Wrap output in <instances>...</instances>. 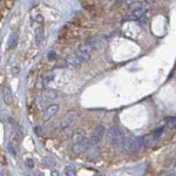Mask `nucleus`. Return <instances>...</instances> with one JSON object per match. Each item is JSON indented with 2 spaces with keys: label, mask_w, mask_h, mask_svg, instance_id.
Listing matches in <instances>:
<instances>
[{
  "label": "nucleus",
  "mask_w": 176,
  "mask_h": 176,
  "mask_svg": "<svg viewBox=\"0 0 176 176\" xmlns=\"http://www.w3.org/2000/svg\"><path fill=\"white\" fill-rule=\"evenodd\" d=\"M124 137L126 136H124L123 132L116 126L109 128L108 132H107V140L114 146H122L123 141H124Z\"/></svg>",
  "instance_id": "f257e3e1"
},
{
  "label": "nucleus",
  "mask_w": 176,
  "mask_h": 176,
  "mask_svg": "<svg viewBox=\"0 0 176 176\" xmlns=\"http://www.w3.org/2000/svg\"><path fill=\"white\" fill-rule=\"evenodd\" d=\"M144 142H143V137H134L128 136L124 137L123 141V148L128 152H137L143 147Z\"/></svg>",
  "instance_id": "f03ea898"
},
{
  "label": "nucleus",
  "mask_w": 176,
  "mask_h": 176,
  "mask_svg": "<svg viewBox=\"0 0 176 176\" xmlns=\"http://www.w3.org/2000/svg\"><path fill=\"white\" fill-rule=\"evenodd\" d=\"M105 133H106V128H105L103 126H98V127L94 129V132H93V134H92V136H91L89 146H98L99 143H100V141L102 140Z\"/></svg>",
  "instance_id": "7ed1b4c3"
},
{
  "label": "nucleus",
  "mask_w": 176,
  "mask_h": 176,
  "mask_svg": "<svg viewBox=\"0 0 176 176\" xmlns=\"http://www.w3.org/2000/svg\"><path fill=\"white\" fill-rule=\"evenodd\" d=\"M78 117V113L75 110H69L65 114V116L61 119V122H60V128L65 129V128H68Z\"/></svg>",
  "instance_id": "20e7f679"
},
{
  "label": "nucleus",
  "mask_w": 176,
  "mask_h": 176,
  "mask_svg": "<svg viewBox=\"0 0 176 176\" xmlns=\"http://www.w3.org/2000/svg\"><path fill=\"white\" fill-rule=\"evenodd\" d=\"M92 47H89L88 45H81L80 47H79L78 49H77V52H75V55L79 57V58L81 59L82 61H88L89 59H91V53H92Z\"/></svg>",
  "instance_id": "39448f33"
},
{
  "label": "nucleus",
  "mask_w": 176,
  "mask_h": 176,
  "mask_svg": "<svg viewBox=\"0 0 176 176\" xmlns=\"http://www.w3.org/2000/svg\"><path fill=\"white\" fill-rule=\"evenodd\" d=\"M163 134V128H158L156 130H154L153 133H150L149 135H147L146 137H143V142L148 143V144H153L158 141L160 136Z\"/></svg>",
  "instance_id": "423d86ee"
},
{
  "label": "nucleus",
  "mask_w": 176,
  "mask_h": 176,
  "mask_svg": "<svg viewBox=\"0 0 176 176\" xmlns=\"http://www.w3.org/2000/svg\"><path fill=\"white\" fill-rule=\"evenodd\" d=\"M59 109H60V106H59V105H49V106L43 110V113H42V119H43L45 121L49 120L51 117H53L58 113Z\"/></svg>",
  "instance_id": "0eeeda50"
},
{
  "label": "nucleus",
  "mask_w": 176,
  "mask_h": 176,
  "mask_svg": "<svg viewBox=\"0 0 176 176\" xmlns=\"http://www.w3.org/2000/svg\"><path fill=\"white\" fill-rule=\"evenodd\" d=\"M58 96V94H57V92L55 91H53V89H47V91H45L42 94H41V98H42V103L40 105L39 107H42L45 103H48V102H52L53 100H55Z\"/></svg>",
  "instance_id": "6e6552de"
},
{
  "label": "nucleus",
  "mask_w": 176,
  "mask_h": 176,
  "mask_svg": "<svg viewBox=\"0 0 176 176\" xmlns=\"http://www.w3.org/2000/svg\"><path fill=\"white\" fill-rule=\"evenodd\" d=\"M88 147H89V140L83 138L82 141L77 142V143L73 144V152H74L75 154H81V153L86 152V150L88 149Z\"/></svg>",
  "instance_id": "1a4fd4ad"
},
{
  "label": "nucleus",
  "mask_w": 176,
  "mask_h": 176,
  "mask_svg": "<svg viewBox=\"0 0 176 176\" xmlns=\"http://www.w3.org/2000/svg\"><path fill=\"white\" fill-rule=\"evenodd\" d=\"M83 138H86V132H85V129L79 128L77 130H74V133H73V135H72V141H73L74 143L82 141Z\"/></svg>",
  "instance_id": "9d476101"
},
{
  "label": "nucleus",
  "mask_w": 176,
  "mask_h": 176,
  "mask_svg": "<svg viewBox=\"0 0 176 176\" xmlns=\"http://www.w3.org/2000/svg\"><path fill=\"white\" fill-rule=\"evenodd\" d=\"M66 61H67V63L69 65V66H73V67H80L81 65H82V60L79 58V57H77L75 54L74 55H69L68 58L66 59Z\"/></svg>",
  "instance_id": "9b49d317"
},
{
  "label": "nucleus",
  "mask_w": 176,
  "mask_h": 176,
  "mask_svg": "<svg viewBox=\"0 0 176 176\" xmlns=\"http://www.w3.org/2000/svg\"><path fill=\"white\" fill-rule=\"evenodd\" d=\"M2 99H4L6 105H11L12 103V91H11L10 87H4V89H2Z\"/></svg>",
  "instance_id": "f8f14e48"
},
{
  "label": "nucleus",
  "mask_w": 176,
  "mask_h": 176,
  "mask_svg": "<svg viewBox=\"0 0 176 176\" xmlns=\"http://www.w3.org/2000/svg\"><path fill=\"white\" fill-rule=\"evenodd\" d=\"M144 7H146V5L143 2H141V1H134V2H132L129 5V10L132 12H134L136 10H140V8H144Z\"/></svg>",
  "instance_id": "ddd939ff"
},
{
  "label": "nucleus",
  "mask_w": 176,
  "mask_h": 176,
  "mask_svg": "<svg viewBox=\"0 0 176 176\" xmlns=\"http://www.w3.org/2000/svg\"><path fill=\"white\" fill-rule=\"evenodd\" d=\"M17 45H18V37H17V34H13L12 37H11V39L8 41V48H15L17 47Z\"/></svg>",
  "instance_id": "4468645a"
},
{
  "label": "nucleus",
  "mask_w": 176,
  "mask_h": 176,
  "mask_svg": "<svg viewBox=\"0 0 176 176\" xmlns=\"http://www.w3.org/2000/svg\"><path fill=\"white\" fill-rule=\"evenodd\" d=\"M65 174L66 176H77V170L73 166H67L65 168Z\"/></svg>",
  "instance_id": "2eb2a0df"
},
{
  "label": "nucleus",
  "mask_w": 176,
  "mask_h": 176,
  "mask_svg": "<svg viewBox=\"0 0 176 176\" xmlns=\"http://www.w3.org/2000/svg\"><path fill=\"white\" fill-rule=\"evenodd\" d=\"M54 79V75L52 74V73H49V74H46V75H43V77H41V80H42V82H43V85L45 86H47L52 80Z\"/></svg>",
  "instance_id": "dca6fc26"
},
{
  "label": "nucleus",
  "mask_w": 176,
  "mask_h": 176,
  "mask_svg": "<svg viewBox=\"0 0 176 176\" xmlns=\"http://www.w3.org/2000/svg\"><path fill=\"white\" fill-rule=\"evenodd\" d=\"M43 41V31H38L37 32V35H35V45L39 46L40 43Z\"/></svg>",
  "instance_id": "f3484780"
},
{
  "label": "nucleus",
  "mask_w": 176,
  "mask_h": 176,
  "mask_svg": "<svg viewBox=\"0 0 176 176\" xmlns=\"http://www.w3.org/2000/svg\"><path fill=\"white\" fill-rule=\"evenodd\" d=\"M100 155V148H93L91 150H88V156L92 158H96V156Z\"/></svg>",
  "instance_id": "a211bd4d"
},
{
  "label": "nucleus",
  "mask_w": 176,
  "mask_h": 176,
  "mask_svg": "<svg viewBox=\"0 0 176 176\" xmlns=\"http://www.w3.org/2000/svg\"><path fill=\"white\" fill-rule=\"evenodd\" d=\"M43 163H45L47 167H53V166L55 164V161H54L52 157H46V158L43 160Z\"/></svg>",
  "instance_id": "6ab92c4d"
},
{
  "label": "nucleus",
  "mask_w": 176,
  "mask_h": 176,
  "mask_svg": "<svg viewBox=\"0 0 176 176\" xmlns=\"http://www.w3.org/2000/svg\"><path fill=\"white\" fill-rule=\"evenodd\" d=\"M168 126L170 127V128H175V122H176V119L175 116H173V117H169L168 119Z\"/></svg>",
  "instance_id": "aec40b11"
},
{
  "label": "nucleus",
  "mask_w": 176,
  "mask_h": 176,
  "mask_svg": "<svg viewBox=\"0 0 176 176\" xmlns=\"http://www.w3.org/2000/svg\"><path fill=\"white\" fill-rule=\"evenodd\" d=\"M47 58H48V60L53 61V60H55V58H57V53H55L54 51H51V52L47 54Z\"/></svg>",
  "instance_id": "412c9836"
},
{
  "label": "nucleus",
  "mask_w": 176,
  "mask_h": 176,
  "mask_svg": "<svg viewBox=\"0 0 176 176\" xmlns=\"http://www.w3.org/2000/svg\"><path fill=\"white\" fill-rule=\"evenodd\" d=\"M26 164H27L28 168H33V167H34V161H33L32 158H27V160H26Z\"/></svg>",
  "instance_id": "4be33fe9"
},
{
  "label": "nucleus",
  "mask_w": 176,
  "mask_h": 176,
  "mask_svg": "<svg viewBox=\"0 0 176 176\" xmlns=\"http://www.w3.org/2000/svg\"><path fill=\"white\" fill-rule=\"evenodd\" d=\"M37 87H38L39 89H43V88L46 87V86L43 85V82H42V80H41V78H40L39 80H38V85H37Z\"/></svg>",
  "instance_id": "5701e85b"
},
{
  "label": "nucleus",
  "mask_w": 176,
  "mask_h": 176,
  "mask_svg": "<svg viewBox=\"0 0 176 176\" xmlns=\"http://www.w3.org/2000/svg\"><path fill=\"white\" fill-rule=\"evenodd\" d=\"M17 132H18V135H19V136H22V128L20 127L19 124L17 126Z\"/></svg>",
  "instance_id": "b1692460"
},
{
  "label": "nucleus",
  "mask_w": 176,
  "mask_h": 176,
  "mask_svg": "<svg viewBox=\"0 0 176 176\" xmlns=\"http://www.w3.org/2000/svg\"><path fill=\"white\" fill-rule=\"evenodd\" d=\"M51 176H61V174L59 173L58 170H52L51 172Z\"/></svg>",
  "instance_id": "393cba45"
},
{
  "label": "nucleus",
  "mask_w": 176,
  "mask_h": 176,
  "mask_svg": "<svg viewBox=\"0 0 176 176\" xmlns=\"http://www.w3.org/2000/svg\"><path fill=\"white\" fill-rule=\"evenodd\" d=\"M41 132H42V128L41 127H35V133L37 134H40Z\"/></svg>",
  "instance_id": "a878e982"
},
{
  "label": "nucleus",
  "mask_w": 176,
  "mask_h": 176,
  "mask_svg": "<svg viewBox=\"0 0 176 176\" xmlns=\"http://www.w3.org/2000/svg\"><path fill=\"white\" fill-rule=\"evenodd\" d=\"M156 0H146V2L147 4H153V2H155Z\"/></svg>",
  "instance_id": "bb28decb"
},
{
  "label": "nucleus",
  "mask_w": 176,
  "mask_h": 176,
  "mask_svg": "<svg viewBox=\"0 0 176 176\" xmlns=\"http://www.w3.org/2000/svg\"><path fill=\"white\" fill-rule=\"evenodd\" d=\"M95 176H105V174H98V175H95Z\"/></svg>",
  "instance_id": "cd10ccee"
},
{
  "label": "nucleus",
  "mask_w": 176,
  "mask_h": 176,
  "mask_svg": "<svg viewBox=\"0 0 176 176\" xmlns=\"http://www.w3.org/2000/svg\"><path fill=\"white\" fill-rule=\"evenodd\" d=\"M38 176H43V175H42V174H40V173H39V174H38Z\"/></svg>",
  "instance_id": "c85d7f7f"
},
{
  "label": "nucleus",
  "mask_w": 176,
  "mask_h": 176,
  "mask_svg": "<svg viewBox=\"0 0 176 176\" xmlns=\"http://www.w3.org/2000/svg\"><path fill=\"white\" fill-rule=\"evenodd\" d=\"M117 1H123V0H117ZM124 1H126V0H124Z\"/></svg>",
  "instance_id": "c756f323"
}]
</instances>
